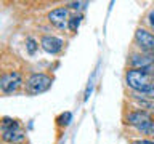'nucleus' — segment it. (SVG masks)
<instances>
[{
	"label": "nucleus",
	"mask_w": 154,
	"mask_h": 144,
	"mask_svg": "<svg viewBox=\"0 0 154 144\" xmlns=\"http://www.w3.org/2000/svg\"><path fill=\"white\" fill-rule=\"evenodd\" d=\"M85 5H88V3L87 2H72V3H69V7L72 10H80V8H84Z\"/></svg>",
	"instance_id": "ddd939ff"
},
{
	"label": "nucleus",
	"mask_w": 154,
	"mask_h": 144,
	"mask_svg": "<svg viewBox=\"0 0 154 144\" xmlns=\"http://www.w3.org/2000/svg\"><path fill=\"white\" fill-rule=\"evenodd\" d=\"M21 85H23V77L16 70L7 72V74H3L2 79H0V88H2V91L5 94L14 93Z\"/></svg>",
	"instance_id": "39448f33"
},
{
	"label": "nucleus",
	"mask_w": 154,
	"mask_h": 144,
	"mask_svg": "<svg viewBox=\"0 0 154 144\" xmlns=\"http://www.w3.org/2000/svg\"><path fill=\"white\" fill-rule=\"evenodd\" d=\"M40 45H42L43 50L47 53H50V55H56V53H60L63 50V40L58 37H53V35L42 37Z\"/></svg>",
	"instance_id": "1a4fd4ad"
},
{
	"label": "nucleus",
	"mask_w": 154,
	"mask_h": 144,
	"mask_svg": "<svg viewBox=\"0 0 154 144\" xmlns=\"http://www.w3.org/2000/svg\"><path fill=\"white\" fill-rule=\"evenodd\" d=\"M53 83L51 77H48L47 74H42V72H35V74H31L29 79L26 80V91L29 94H40L45 93L47 90H50V86Z\"/></svg>",
	"instance_id": "7ed1b4c3"
},
{
	"label": "nucleus",
	"mask_w": 154,
	"mask_h": 144,
	"mask_svg": "<svg viewBox=\"0 0 154 144\" xmlns=\"http://www.w3.org/2000/svg\"><path fill=\"white\" fill-rule=\"evenodd\" d=\"M135 42H137V45L144 53L154 51V35L151 32H148L146 29H141V27L137 29V32H135Z\"/></svg>",
	"instance_id": "423d86ee"
},
{
	"label": "nucleus",
	"mask_w": 154,
	"mask_h": 144,
	"mask_svg": "<svg viewBox=\"0 0 154 144\" xmlns=\"http://www.w3.org/2000/svg\"><path fill=\"white\" fill-rule=\"evenodd\" d=\"M148 22H149V26H151V27H154V10H151L149 14H148Z\"/></svg>",
	"instance_id": "4468645a"
},
{
	"label": "nucleus",
	"mask_w": 154,
	"mask_h": 144,
	"mask_svg": "<svg viewBox=\"0 0 154 144\" xmlns=\"http://www.w3.org/2000/svg\"><path fill=\"white\" fill-rule=\"evenodd\" d=\"M72 122V114L71 112H63L60 117H58V123L63 125V127H67Z\"/></svg>",
	"instance_id": "f8f14e48"
},
{
	"label": "nucleus",
	"mask_w": 154,
	"mask_h": 144,
	"mask_svg": "<svg viewBox=\"0 0 154 144\" xmlns=\"http://www.w3.org/2000/svg\"><path fill=\"white\" fill-rule=\"evenodd\" d=\"M37 40L35 38H32V37H27L26 38V48H27V51H29V55H34V53L37 51Z\"/></svg>",
	"instance_id": "9b49d317"
},
{
	"label": "nucleus",
	"mask_w": 154,
	"mask_h": 144,
	"mask_svg": "<svg viewBox=\"0 0 154 144\" xmlns=\"http://www.w3.org/2000/svg\"><path fill=\"white\" fill-rule=\"evenodd\" d=\"M146 134H152V136H154V122H152L151 127H149V128L146 130Z\"/></svg>",
	"instance_id": "dca6fc26"
},
{
	"label": "nucleus",
	"mask_w": 154,
	"mask_h": 144,
	"mask_svg": "<svg viewBox=\"0 0 154 144\" xmlns=\"http://www.w3.org/2000/svg\"><path fill=\"white\" fill-rule=\"evenodd\" d=\"M127 123L135 127L138 131L146 133V130L152 125V118H151V115L148 112H144V110H133V112H130L127 115Z\"/></svg>",
	"instance_id": "20e7f679"
},
{
	"label": "nucleus",
	"mask_w": 154,
	"mask_h": 144,
	"mask_svg": "<svg viewBox=\"0 0 154 144\" xmlns=\"http://www.w3.org/2000/svg\"><path fill=\"white\" fill-rule=\"evenodd\" d=\"M130 66H132V69H144V67L154 66V51L143 53V55H133L130 58Z\"/></svg>",
	"instance_id": "6e6552de"
},
{
	"label": "nucleus",
	"mask_w": 154,
	"mask_h": 144,
	"mask_svg": "<svg viewBox=\"0 0 154 144\" xmlns=\"http://www.w3.org/2000/svg\"><path fill=\"white\" fill-rule=\"evenodd\" d=\"M125 80L130 88L140 94H146L154 88V75L148 74L144 69H130Z\"/></svg>",
	"instance_id": "f257e3e1"
},
{
	"label": "nucleus",
	"mask_w": 154,
	"mask_h": 144,
	"mask_svg": "<svg viewBox=\"0 0 154 144\" xmlns=\"http://www.w3.org/2000/svg\"><path fill=\"white\" fill-rule=\"evenodd\" d=\"M132 144H154V141H149V139H137Z\"/></svg>",
	"instance_id": "2eb2a0df"
},
{
	"label": "nucleus",
	"mask_w": 154,
	"mask_h": 144,
	"mask_svg": "<svg viewBox=\"0 0 154 144\" xmlns=\"http://www.w3.org/2000/svg\"><path fill=\"white\" fill-rule=\"evenodd\" d=\"M80 22H82V16H80V14H77V16H72V18H69V22H67V27H69V31L75 32L77 29H79Z\"/></svg>",
	"instance_id": "9d476101"
},
{
	"label": "nucleus",
	"mask_w": 154,
	"mask_h": 144,
	"mask_svg": "<svg viewBox=\"0 0 154 144\" xmlns=\"http://www.w3.org/2000/svg\"><path fill=\"white\" fill-rule=\"evenodd\" d=\"M48 21H50L55 27L64 29L69 22L67 19V8H55L48 13Z\"/></svg>",
	"instance_id": "0eeeda50"
},
{
	"label": "nucleus",
	"mask_w": 154,
	"mask_h": 144,
	"mask_svg": "<svg viewBox=\"0 0 154 144\" xmlns=\"http://www.w3.org/2000/svg\"><path fill=\"white\" fill-rule=\"evenodd\" d=\"M26 138V133L23 131V128L19 127L18 120H13L10 117H5L2 122V139L5 142H23Z\"/></svg>",
	"instance_id": "f03ea898"
}]
</instances>
